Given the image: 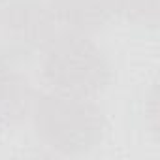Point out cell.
Instances as JSON below:
<instances>
[{"mask_svg":"<svg viewBox=\"0 0 160 160\" xmlns=\"http://www.w3.org/2000/svg\"><path fill=\"white\" fill-rule=\"evenodd\" d=\"M43 77L57 92L92 98L106 89L109 66L89 38L68 32L53 38L43 60Z\"/></svg>","mask_w":160,"mask_h":160,"instance_id":"cell-2","label":"cell"},{"mask_svg":"<svg viewBox=\"0 0 160 160\" xmlns=\"http://www.w3.org/2000/svg\"><path fill=\"white\" fill-rule=\"evenodd\" d=\"M34 96L27 79L0 66V126H12L32 111Z\"/></svg>","mask_w":160,"mask_h":160,"instance_id":"cell-3","label":"cell"},{"mask_svg":"<svg viewBox=\"0 0 160 160\" xmlns=\"http://www.w3.org/2000/svg\"><path fill=\"white\" fill-rule=\"evenodd\" d=\"M38 136L62 152H83L102 138V113L92 98L53 92L34 100Z\"/></svg>","mask_w":160,"mask_h":160,"instance_id":"cell-1","label":"cell"}]
</instances>
